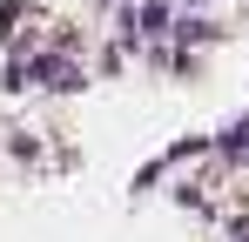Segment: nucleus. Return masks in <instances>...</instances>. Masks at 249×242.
Masks as SVG:
<instances>
[{
    "instance_id": "nucleus-1",
    "label": "nucleus",
    "mask_w": 249,
    "mask_h": 242,
    "mask_svg": "<svg viewBox=\"0 0 249 242\" xmlns=\"http://www.w3.org/2000/svg\"><path fill=\"white\" fill-rule=\"evenodd\" d=\"M162 27H168V7H162V0H148V7H142V27H135V34H142V40H155Z\"/></svg>"
},
{
    "instance_id": "nucleus-2",
    "label": "nucleus",
    "mask_w": 249,
    "mask_h": 242,
    "mask_svg": "<svg viewBox=\"0 0 249 242\" xmlns=\"http://www.w3.org/2000/svg\"><path fill=\"white\" fill-rule=\"evenodd\" d=\"M222 148H229V155H249V121H243V128H229V141H222Z\"/></svg>"
},
{
    "instance_id": "nucleus-3",
    "label": "nucleus",
    "mask_w": 249,
    "mask_h": 242,
    "mask_svg": "<svg viewBox=\"0 0 249 242\" xmlns=\"http://www.w3.org/2000/svg\"><path fill=\"white\" fill-rule=\"evenodd\" d=\"M229 242H249V229H229Z\"/></svg>"
}]
</instances>
